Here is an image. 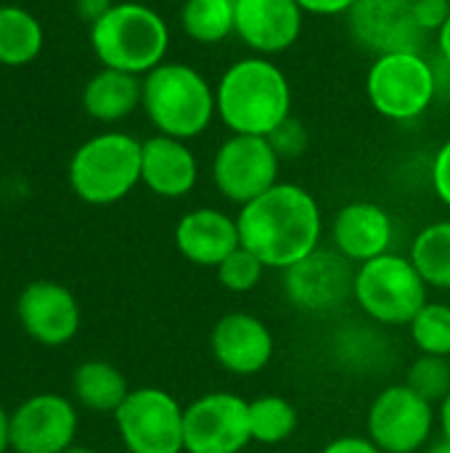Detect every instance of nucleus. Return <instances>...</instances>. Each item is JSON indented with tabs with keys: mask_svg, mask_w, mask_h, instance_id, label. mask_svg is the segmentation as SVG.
<instances>
[{
	"mask_svg": "<svg viewBox=\"0 0 450 453\" xmlns=\"http://www.w3.org/2000/svg\"><path fill=\"white\" fill-rule=\"evenodd\" d=\"M241 247L268 271H286L321 247L324 218L316 196L297 183H276L263 196L239 207Z\"/></svg>",
	"mask_w": 450,
	"mask_h": 453,
	"instance_id": "1",
	"label": "nucleus"
},
{
	"mask_svg": "<svg viewBox=\"0 0 450 453\" xmlns=\"http://www.w3.org/2000/svg\"><path fill=\"white\" fill-rule=\"evenodd\" d=\"M220 122L233 135H271L292 117V88L286 74L265 56L231 64L215 88Z\"/></svg>",
	"mask_w": 450,
	"mask_h": 453,
	"instance_id": "2",
	"label": "nucleus"
},
{
	"mask_svg": "<svg viewBox=\"0 0 450 453\" xmlns=\"http://www.w3.org/2000/svg\"><path fill=\"white\" fill-rule=\"evenodd\" d=\"M90 48L106 69L146 77L164 64L170 29L167 21L143 3H114L90 24Z\"/></svg>",
	"mask_w": 450,
	"mask_h": 453,
	"instance_id": "3",
	"label": "nucleus"
},
{
	"mask_svg": "<svg viewBox=\"0 0 450 453\" xmlns=\"http://www.w3.org/2000/svg\"><path fill=\"white\" fill-rule=\"evenodd\" d=\"M141 106L156 133L180 141L202 135L217 114L215 88L202 72L178 61H164L143 77Z\"/></svg>",
	"mask_w": 450,
	"mask_h": 453,
	"instance_id": "4",
	"label": "nucleus"
},
{
	"mask_svg": "<svg viewBox=\"0 0 450 453\" xmlns=\"http://www.w3.org/2000/svg\"><path fill=\"white\" fill-rule=\"evenodd\" d=\"M141 143L119 130L88 138L72 154L66 170L74 196L93 207L122 202L141 183Z\"/></svg>",
	"mask_w": 450,
	"mask_h": 453,
	"instance_id": "5",
	"label": "nucleus"
},
{
	"mask_svg": "<svg viewBox=\"0 0 450 453\" xmlns=\"http://www.w3.org/2000/svg\"><path fill=\"white\" fill-rule=\"evenodd\" d=\"M427 289L411 257L387 252L355 268L353 300L374 324L408 326L430 303Z\"/></svg>",
	"mask_w": 450,
	"mask_h": 453,
	"instance_id": "6",
	"label": "nucleus"
},
{
	"mask_svg": "<svg viewBox=\"0 0 450 453\" xmlns=\"http://www.w3.org/2000/svg\"><path fill=\"white\" fill-rule=\"evenodd\" d=\"M438 93L432 64L422 53L377 56L366 74V96L377 114L393 122L422 117Z\"/></svg>",
	"mask_w": 450,
	"mask_h": 453,
	"instance_id": "7",
	"label": "nucleus"
},
{
	"mask_svg": "<svg viewBox=\"0 0 450 453\" xmlns=\"http://www.w3.org/2000/svg\"><path fill=\"white\" fill-rule=\"evenodd\" d=\"M183 409L162 388H135L114 411V425L127 453H183Z\"/></svg>",
	"mask_w": 450,
	"mask_h": 453,
	"instance_id": "8",
	"label": "nucleus"
},
{
	"mask_svg": "<svg viewBox=\"0 0 450 453\" xmlns=\"http://www.w3.org/2000/svg\"><path fill=\"white\" fill-rule=\"evenodd\" d=\"M435 425V406L403 382L377 393L366 414V438L382 453H419L432 441Z\"/></svg>",
	"mask_w": 450,
	"mask_h": 453,
	"instance_id": "9",
	"label": "nucleus"
},
{
	"mask_svg": "<svg viewBox=\"0 0 450 453\" xmlns=\"http://www.w3.org/2000/svg\"><path fill=\"white\" fill-rule=\"evenodd\" d=\"M281 157L265 135H233L220 143L212 159V183L236 207L249 204L278 183Z\"/></svg>",
	"mask_w": 450,
	"mask_h": 453,
	"instance_id": "10",
	"label": "nucleus"
},
{
	"mask_svg": "<svg viewBox=\"0 0 450 453\" xmlns=\"http://www.w3.org/2000/svg\"><path fill=\"white\" fill-rule=\"evenodd\" d=\"M249 443V401L241 395L212 390L183 409L186 453H241Z\"/></svg>",
	"mask_w": 450,
	"mask_h": 453,
	"instance_id": "11",
	"label": "nucleus"
},
{
	"mask_svg": "<svg viewBox=\"0 0 450 453\" xmlns=\"http://www.w3.org/2000/svg\"><path fill=\"white\" fill-rule=\"evenodd\" d=\"M355 268L334 247H318L305 260L284 271V292L289 303L308 313H332L353 300Z\"/></svg>",
	"mask_w": 450,
	"mask_h": 453,
	"instance_id": "12",
	"label": "nucleus"
},
{
	"mask_svg": "<svg viewBox=\"0 0 450 453\" xmlns=\"http://www.w3.org/2000/svg\"><path fill=\"white\" fill-rule=\"evenodd\" d=\"M416 0H358L347 13L350 37L374 56L422 53L427 32L416 21Z\"/></svg>",
	"mask_w": 450,
	"mask_h": 453,
	"instance_id": "13",
	"label": "nucleus"
},
{
	"mask_svg": "<svg viewBox=\"0 0 450 453\" xmlns=\"http://www.w3.org/2000/svg\"><path fill=\"white\" fill-rule=\"evenodd\" d=\"M77 409L56 393H37L11 411V451L64 453L77 438Z\"/></svg>",
	"mask_w": 450,
	"mask_h": 453,
	"instance_id": "14",
	"label": "nucleus"
},
{
	"mask_svg": "<svg viewBox=\"0 0 450 453\" xmlns=\"http://www.w3.org/2000/svg\"><path fill=\"white\" fill-rule=\"evenodd\" d=\"M16 316L27 337L45 348H61L72 342L80 332V303L69 287L40 279L21 289L16 303Z\"/></svg>",
	"mask_w": 450,
	"mask_h": 453,
	"instance_id": "15",
	"label": "nucleus"
},
{
	"mask_svg": "<svg viewBox=\"0 0 450 453\" xmlns=\"http://www.w3.org/2000/svg\"><path fill=\"white\" fill-rule=\"evenodd\" d=\"M210 350L217 366L228 374L255 377L273 361L276 337L271 326L255 313L233 311L215 321L210 332Z\"/></svg>",
	"mask_w": 450,
	"mask_h": 453,
	"instance_id": "16",
	"label": "nucleus"
},
{
	"mask_svg": "<svg viewBox=\"0 0 450 453\" xmlns=\"http://www.w3.org/2000/svg\"><path fill=\"white\" fill-rule=\"evenodd\" d=\"M233 35L257 56L284 53L300 40L305 11L297 0H233Z\"/></svg>",
	"mask_w": 450,
	"mask_h": 453,
	"instance_id": "17",
	"label": "nucleus"
},
{
	"mask_svg": "<svg viewBox=\"0 0 450 453\" xmlns=\"http://www.w3.org/2000/svg\"><path fill=\"white\" fill-rule=\"evenodd\" d=\"M395 239L390 212L377 202H350L332 220V247L353 265L387 255Z\"/></svg>",
	"mask_w": 450,
	"mask_h": 453,
	"instance_id": "18",
	"label": "nucleus"
},
{
	"mask_svg": "<svg viewBox=\"0 0 450 453\" xmlns=\"http://www.w3.org/2000/svg\"><path fill=\"white\" fill-rule=\"evenodd\" d=\"M178 252L196 268H217L233 250L241 247L236 218L215 207L188 210L175 226Z\"/></svg>",
	"mask_w": 450,
	"mask_h": 453,
	"instance_id": "19",
	"label": "nucleus"
},
{
	"mask_svg": "<svg viewBox=\"0 0 450 453\" xmlns=\"http://www.w3.org/2000/svg\"><path fill=\"white\" fill-rule=\"evenodd\" d=\"M196 180L199 162L186 141L156 133L141 143V183L151 194L180 199L194 191Z\"/></svg>",
	"mask_w": 450,
	"mask_h": 453,
	"instance_id": "20",
	"label": "nucleus"
},
{
	"mask_svg": "<svg viewBox=\"0 0 450 453\" xmlns=\"http://www.w3.org/2000/svg\"><path fill=\"white\" fill-rule=\"evenodd\" d=\"M143 101V77L119 69L95 72L82 88V109L95 122H119Z\"/></svg>",
	"mask_w": 450,
	"mask_h": 453,
	"instance_id": "21",
	"label": "nucleus"
},
{
	"mask_svg": "<svg viewBox=\"0 0 450 453\" xmlns=\"http://www.w3.org/2000/svg\"><path fill=\"white\" fill-rule=\"evenodd\" d=\"M72 393L82 409L114 417V411L130 395V385L114 364L101 361V358H90L74 369Z\"/></svg>",
	"mask_w": 450,
	"mask_h": 453,
	"instance_id": "22",
	"label": "nucleus"
},
{
	"mask_svg": "<svg viewBox=\"0 0 450 453\" xmlns=\"http://www.w3.org/2000/svg\"><path fill=\"white\" fill-rule=\"evenodd\" d=\"M45 42V32L34 13L19 5H0V64L27 66L32 64Z\"/></svg>",
	"mask_w": 450,
	"mask_h": 453,
	"instance_id": "23",
	"label": "nucleus"
},
{
	"mask_svg": "<svg viewBox=\"0 0 450 453\" xmlns=\"http://www.w3.org/2000/svg\"><path fill=\"white\" fill-rule=\"evenodd\" d=\"M408 257L432 289H450V220L424 226L414 242Z\"/></svg>",
	"mask_w": 450,
	"mask_h": 453,
	"instance_id": "24",
	"label": "nucleus"
},
{
	"mask_svg": "<svg viewBox=\"0 0 450 453\" xmlns=\"http://www.w3.org/2000/svg\"><path fill=\"white\" fill-rule=\"evenodd\" d=\"M249 425H252V443L268 449L281 446L297 433L300 411L284 395H260L249 401Z\"/></svg>",
	"mask_w": 450,
	"mask_h": 453,
	"instance_id": "25",
	"label": "nucleus"
},
{
	"mask_svg": "<svg viewBox=\"0 0 450 453\" xmlns=\"http://www.w3.org/2000/svg\"><path fill=\"white\" fill-rule=\"evenodd\" d=\"M183 32L199 45H215L233 35V0H186L180 8Z\"/></svg>",
	"mask_w": 450,
	"mask_h": 453,
	"instance_id": "26",
	"label": "nucleus"
},
{
	"mask_svg": "<svg viewBox=\"0 0 450 453\" xmlns=\"http://www.w3.org/2000/svg\"><path fill=\"white\" fill-rule=\"evenodd\" d=\"M411 342L419 356H440L450 358V305L448 303H427L414 321L408 324Z\"/></svg>",
	"mask_w": 450,
	"mask_h": 453,
	"instance_id": "27",
	"label": "nucleus"
},
{
	"mask_svg": "<svg viewBox=\"0 0 450 453\" xmlns=\"http://www.w3.org/2000/svg\"><path fill=\"white\" fill-rule=\"evenodd\" d=\"M406 385L432 406H440L450 395V358L419 356L406 372Z\"/></svg>",
	"mask_w": 450,
	"mask_h": 453,
	"instance_id": "28",
	"label": "nucleus"
},
{
	"mask_svg": "<svg viewBox=\"0 0 450 453\" xmlns=\"http://www.w3.org/2000/svg\"><path fill=\"white\" fill-rule=\"evenodd\" d=\"M265 271H268V268H265V265L257 260V255H252L247 247L233 250V252L215 268L220 287L228 289V292H233V295H247V292L257 289Z\"/></svg>",
	"mask_w": 450,
	"mask_h": 453,
	"instance_id": "29",
	"label": "nucleus"
},
{
	"mask_svg": "<svg viewBox=\"0 0 450 453\" xmlns=\"http://www.w3.org/2000/svg\"><path fill=\"white\" fill-rule=\"evenodd\" d=\"M268 141L281 159H294V157L305 154V149H308V130L300 119L289 117L268 135Z\"/></svg>",
	"mask_w": 450,
	"mask_h": 453,
	"instance_id": "30",
	"label": "nucleus"
},
{
	"mask_svg": "<svg viewBox=\"0 0 450 453\" xmlns=\"http://www.w3.org/2000/svg\"><path fill=\"white\" fill-rule=\"evenodd\" d=\"M416 11V21L427 35H438L450 16V3L446 0H416L414 3Z\"/></svg>",
	"mask_w": 450,
	"mask_h": 453,
	"instance_id": "31",
	"label": "nucleus"
},
{
	"mask_svg": "<svg viewBox=\"0 0 450 453\" xmlns=\"http://www.w3.org/2000/svg\"><path fill=\"white\" fill-rule=\"evenodd\" d=\"M432 188L438 199L450 210V138L438 149L432 159Z\"/></svg>",
	"mask_w": 450,
	"mask_h": 453,
	"instance_id": "32",
	"label": "nucleus"
},
{
	"mask_svg": "<svg viewBox=\"0 0 450 453\" xmlns=\"http://www.w3.org/2000/svg\"><path fill=\"white\" fill-rule=\"evenodd\" d=\"M321 453H382L371 438H363V435H342V438H334L329 441Z\"/></svg>",
	"mask_w": 450,
	"mask_h": 453,
	"instance_id": "33",
	"label": "nucleus"
},
{
	"mask_svg": "<svg viewBox=\"0 0 450 453\" xmlns=\"http://www.w3.org/2000/svg\"><path fill=\"white\" fill-rule=\"evenodd\" d=\"M355 3L358 0H297V5L305 13H316V16H347Z\"/></svg>",
	"mask_w": 450,
	"mask_h": 453,
	"instance_id": "34",
	"label": "nucleus"
},
{
	"mask_svg": "<svg viewBox=\"0 0 450 453\" xmlns=\"http://www.w3.org/2000/svg\"><path fill=\"white\" fill-rule=\"evenodd\" d=\"M111 5H114L111 0H77V13H80L85 21L95 24Z\"/></svg>",
	"mask_w": 450,
	"mask_h": 453,
	"instance_id": "35",
	"label": "nucleus"
},
{
	"mask_svg": "<svg viewBox=\"0 0 450 453\" xmlns=\"http://www.w3.org/2000/svg\"><path fill=\"white\" fill-rule=\"evenodd\" d=\"M11 451V411L0 403V453Z\"/></svg>",
	"mask_w": 450,
	"mask_h": 453,
	"instance_id": "36",
	"label": "nucleus"
},
{
	"mask_svg": "<svg viewBox=\"0 0 450 453\" xmlns=\"http://www.w3.org/2000/svg\"><path fill=\"white\" fill-rule=\"evenodd\" d=\"M438 425H440L443 441H448L450 443V395L438 406Z\"/></svg>",
	"mask_w": 450,
	"mask_h": 453,
	"instance_id": "37",
	"label": "nucleus"
},
{
	"mask_svg": "<svg viewBox=\"0 0 450 453\" xmlns=\"http://www.w3.org/2000/svg\"><path fill=\"white\" fill-rule=\"evenodd\" d=\"M438 45H440V56H443V61H448V66H450V16H448V21H446V27L438 32Z\"/></svg>",
	"mask_w": 450,
	"mask_h": 453,
	"instance_id": "38",
	"label": "nucleus"
},
{
	"mask_svg": "<svg viewBox=\"0 0 450 453\" xmlns=\"http://www.w3.org/2000/svg\"><path fill=\"white\" fill-rule=\"evenodd\" d=\"M427 453H450V443L448 441H440V443H432L430 451Z\"/></svg>",
	"mask_w": 450,
	"mask_h": 453,
	"instance_id": "39",
	"label": "nucleus"
},
{
	"mask_svg": "<svg viewBox=\"0 0 450 453\" xmlns=\"http://www.w3.org/2000/svg\"><path fill=\"white\" fill-rule=\"evenodd\" d=\"M64 453H98V451H93V449H88V446H72V449H66Z\"/></svg>",
	"mask_w": 450,
	"mask_h": 453,
	"instance_id": "40",
	"label": "nucleus"
},
{
	"mask_svg": "<svg viewBox=\"0 0 450 453\" xmlns=\"http://www.w3.org/2000/svg\"><path fill=\"white\" fill-rule=\"evenodd\" d=\"M446 3H450V0H446Z\"/></svg>",
	"mask_w": 450,
	"mask_h": 453,
	"instance_id": "41",
	"label": "nucleus"
}]
</instances>
